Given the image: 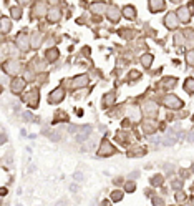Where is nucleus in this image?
<instances>
[{
	"instance_id": "393cba45",
	"label": "nucleus",
	"mask_w": 194,
	"mask_h": 206,
	"mask_svg": "<svg viewBox=\"0 0 194 206\" xmlns=\"http://www.w3.org/2000/svg\"><path fill=\"white\" fill-rule=\"evenodd\" d=\"M153 60H154V57H153L151 53H145V55L141 57V65H143L145 68H149L151 63H153Z\"/></svg>"
},
{
	"instance_id": "473e14b6",
	"label": "nucleus",
	"mask_w": 194,
	"mask_h": 206,
	"mask_svg": "<svg viewBox=\"0 0 194 206\" xmlns=\"http://www.w3.org/2000/svg\"><path fill=\"white\" fill-rule=\"evenodd\" d=\"M143 153H145L143 150H135V151H131V150H129V151H128V156H141Z\"/></svg>"
},
{
	"instance_id": "2eb2a0df",
	"label": "nucleus",
	"mask_w": 194,
	"mask_h": 206,
	"mask_svg": "<svg viewBox=\"0 0 194 206\" xmlns=\"http://www.w3.org/2000/svg\"><path fill=\"white\" fill-rule=\"evenodd\" d=\"M166 9V3L164 0H149V10H151V13H158V12H161V10Z\"/></svg>"
},
{
	"instance_id": "72a5a7b5",
	"label": "nucleus",
	"mask_w": 194,
	"mask_h": 206,
	"mask_svg": "<svg viewBox=\"0 0 194 206\" xmlns=\"http://www.w3.org/2000/svg\"><path fill=\"white\" fill-rule=\"evenodd\" d=\"M60 131H53V135H50V140H51V141H58L60 140Z\"/></svg>"
},
{
	"instance_id": "e433bc0d",
	"label": "nucleus",
	"mask_w": 194,
	"mask_h": 206,
	"mask_svg": "<svg viewBox=\"0 0 194 206\" xmlns=\"http://www.w3.org/2000/svg\"><path fill=\"white\" fill-rule=\"evenodd\" d=\"M73 178H75V180H77V181H83V173H80V171H77V173H75V175H73Z\"/></svg>"
},
{
	"instance_id": "ddd939ff",
	"label": "nucleus",
	"mask_w": 194,
	"mask_h": 206,
	"mask_svg": "<svg viewBox=\"0 0 194 206\" xmlns=\"http://www.w3.org/2000/svg\"><path fill=\"white\" fill-rule=\"evenodd\" d=\"M30 43H32V48L33 50H38L40 47H42V43H43V37H42V33L33 32V33L30 35Z\"/></svg>"
},
{
	"instance_id": "f704fd0d",
	"label": "nucleus",
	"mask_w": 194,
	"mask_h": 206,
	"mask_svg": "<svg viewBox=\"0 0 194 206\" xmlns=\"http://www.w3.org/2000/svg\"><path fill=\"white\" fill-rule=\"evenodd\" d=\"M151 183H153V185H161V183H163V178L161 176H154L153 180H151Z\"/></svg>"
},
{
	"instance_id": "f3484780",
	"label": "nucleus",
	"mask_w": 194,
	"mask_h": 206,
	"mask_svg": "<svg viewBox=\"0 0 194 206\" xmlns=\"http://www.w3.org/2000/svg\"><path fill=\"white\" fill-rule=\"evenodd\" d=\"M47 19H48L50 23H57V22H60V19H61V10H60V9H51V10H48Z\"/></svg>"
},
{
	"instance_id": "a878e982",
	"label": "nucleus",
	"mask_w": 194,
	"mask_h": 206,
	"mask_svg": "<svg viewBox=\"0 0 194 206\" xmlns=\"http://www.w3.org/2000/svg\"><path fill=\"white\" fill-rule=\"evenodd\" d=\"M184 90L189 93V95H193V93H194V78L189 77V78L184 80Z\"/></svg>"
},
{
	"instance_id": "1a4fd4ad",
	"label": "nucleus",
	"mask_w": 194,
	"mask_h": 206,
	"mask_svg": "<svg viewBox=\"0 0 194 206\" xmlns=\"http://www.w3.org/2000/svg\"><path fill=\"white\" fill-rule=\"evenodd\" d=\"M25 81H27L25 78H15V80H12V83H10V91H12L13 95H18V93H22V91H23V88H25Z\"/></svg>"
},
{
	"instance_id": "20e7f679",
	"label": "nucleus",
	"mask_w": 194,
	"mask_h": 206,
	"mask_svg": "<svg viewBox=\"0 0 194 206\" xmlns=\"http://www.w3.org/2000/svg\"><path fill=\"white\" fill-rule=\"evenodd\" d=\"M115 151H116V148L113 146L108 140H103L101 143H100V148H98V156H111V155H115Z\"/></svg>"
},
{
	"instance_id": "c756f323",
	"label": "nucleus",
	"mask_w": 194,
	"mask_h": 206,
	"mask_svg": "<svg viewBox=\"0 0 194 206\" xmlns=\"http://www.w3.org/2000/svg\"><path fill=\"white\" fill-rule=\"evenodd\" d=\"M135 189H136L135 181H126V185H125V191H128V193H133Z\"/></svg>"
},
{
	"instance_id": "0eeeda50",
	"label": "nucleus",
	"mask_w": 194,
	"mask_h": 206,
	"mask_svg": "<svg viewBox=\"0 0 194 206\" xmlns=\"http://www.w3.org/2000/svg\"><path fill=\"white\" fill-rule=\"evenodd\" d=\"M143 113H145L146 117H156L158 115V105H156L153 100H148V101H145V105H143Z\"/></svg>"
},
{
	"instance_id": "7ed1b4c3",
	"label": "nucleus",
	"mask_w": 194,
	"mask_h": 206,
	"mask_svg": "<svg viewBox=\"0 0 194 206\" xmlns=\"http://www.w3.org/2000/svg\"><path fill=\"white\" fill-rule=\"evenodd\" d=\"M20 72V63L17 60H7V62H3V73H7L10 77H15L17 73Z\"/></svg>"
},
{
	"instance_id": "bb28decb",
	"label": "nucleus",
	"mask_w": 194,
	"mask_h": 206,
	"mask_svg": "<svg viewBox=\"0 0 194 206\" xmlns=\"http://www.w3.org/2000/svg\"><path fill=\"white\" fill-rule=\"evenodd\" d=\"M123 199V191H119V189H115L113 193H111V201H115V203H119Z\"/></svg>"
},
{
	"instance_id": "6e6552de",
	"label": "nucleus",
	"mask_w": 194,
	"mask_h": 206,
	"mask_svg": "<svg viewBox=\"0 0 194 206\" xmlns=\"http://www.w3.org/2000/svg\"><path fill=\"white\" fill-rule=\"evenodd\" d=\"M176 15H178V20H179V22H183V23H189L193 13L189 12V9H187L186 5H183V7H179V9L176 10Z\"/></svg>"
},
{
	"instance_id": "9d476101",
	"label": "nucleus",
	"mask_w": 194,
	"mask_h": 206,
	"mask_svg": "<svg viewBox=\"0 0 194 206\" xmlns=\"http://www.w3.org/2000/svg\"><path fill=\"white\" fill-rule=\"evenodd\" d=\"M88 83H90V77H88L86 73L78 75V77H75V78L71 80V87L73 88H83V87H86Z\"/></svg>"
},
{
	"instance_id": "f03ea898",
	"label": "nucleus",
	"mask_w": 194,
	"mask_h": 206,
	"mask_svg": "<svg viewBox=\"0 0 194 206\" xmlns=\"http://www.w3.org/2000/svg\"><path fill=\"white\" fill-rule=\"evenodd\" d=\"M164 105L168 108H171V110H179V108L184 107L183 100L179 98V97H176V95H173V93H169V95L164 97Z\"/></svg>"
},
{
	"instance_id": "ea45409f",
	"label": "nucleus",
	"mask_w": 194,
	"mask_h": 206,
	"mask_svg": "<svg viewBox=\"0 0 194 206\" xmlns=\"http://www.w3.org/2000/svg\"><path fill=\"white\" fill-rule=\"evenodd\" d=\"M7 141V135H5V130H2V143Z\"/></svg>"
},
{
	"instance_id": "c03bdc74",
	"label": "nucleus",
	"mask_w": 194,
	"mask_h": 206,
	"mask_svg": "<svg viewBox=\"0 0 194 206\" xmlns=\"http://www.w3.org/2000/svg\"><path fill=\"white\" fill-rule=\"evenodd\" d=\"M101 206H110V203H108V201H103V203H101Z\"/></svg>"
},
{
	"instance_id": "4c0bfd02",
	"label": "nucleus",
	"mask_w": 194,
	"mask_h": 206,
	"mask_svg": "<svg viewBox=\"0 0 194 206\" xmlns=\"http://www.w3.org/2000/svg\"><path fill=\"white\" fill-rule=\"evenodd\" d=\"M153 205H154V206H161V205H163V201H161V198H154V201H153Z\"/></svg>"
},
{
	"instance_id": "5701e85b",
	"label": "nucleus",
	"mask_w": 194,
	"mask_h": 206,
	"mask_svg": "<svg viewBox=\"0 0 194 206\" xmlns=\"http://www.w3.org/2000/svg\"><path fill=\"white\" fill-rule=\"evenodd\" d=\"M45 57H47L48 62H57L58 57H60V52L57 48H48L47 50V53H45Z\"/></svg>"
},
{
	"instance_id": "39448f33",
	"label": "nucleus",
	"mask_w": 194,
	"mask_h": 206,
	"mask_svg": "<svg viewBox=\"0 0 194 206\" xmlns=\"http://www.w3.org/2000/svg\"><path fill=\"white\" fill-rule=\"evenodd\" d=\"M63 100H65V90L61 88V87L55 88L53 91H50V95H48V103L50 105H58V103H61Z\"/></svg>"
},
{
	"instance_id": "6ab92c4d",
	"label": "nucleus",
	"mask_w": 194,
	"mask_h": 206,
	"mask_svg": "<svg viewBox=\"0 0 194 206\" xmlns=\"http://www.w3.org/2000/svg\"><path fill=\"white\" fill-rule=\"evenodd\" d=\"M121 13H123V17L128 19V20H135L136 19V9L133 7V5H126V7H123Z\"/></svg>"
},
{
	"instance_id": "c85d7f7f",
	"label": "nucleus",
	"mask_w": 194,
	"mask_h": 206,
	"mask_svg": "<svg viewBox=\"0 0 194 206\" xmlns=\"http://www.w3.org/2000/svg\"><path fill=\"white\" fill-rule=\"evenodd\" d=\"M163 85H164L166 88H169V87L173 88V87L176 85V78H174V77H171V78H164V81H163Z\"/></svg>"
},
{
	"instance_id": "aec40b11",
	"label": "nucleus",
	"mask_w": 194,
	"mask_h": 206,
	"mask_svg": "<svg viewBox=\"0 0 194 206\" xmlns=\"http://www.w3.org/2000/svg\"><path fill=\"white\" fill-rule=\"evenodd\" d=\"M90 10L93 12V13H105V10H106V3L105 2H95V3H91L90 5Z\"/></svg>"
},
{
	"instance_id": "7c9ffc66",
	"label": "nucleus",
	"mask_w": 194,
	"mask_h": 206,
	"mask_svg": "<svg viewBox=\"0 0 194 206\" xmlns=\"http://www.w3.org/2000/svg\"><path fill=\"white\" fill-rule=\"evenodd\" d=\"M186 62H187L189 65H194V50H191V52L186 53Z\"/></svg>"
},
{
	"instance_id": "4be33fe9",
	"label": "nucleus",
	"mask_w": 194,
	"mask_h": 206,
	"mask_svg": "<svg viewBox=\"0 0 194 206\" xmlns=\"http://www.w3.org/2000/svg\"><path fill=\"white\" fill-rule=\"evenodd\" d=\"M90 131H91V127L90 125H85V127L80 128V135H77V140L78 141H83V140H86L90 136Z\"/></svg>"
},
{
	"instance_id": "f8f14e48",
	"label": "nucleus",
	"mask_w": 194,
	"mask_h": 206,
	"mask_svg": "<svg viewBox=\"0 0 194 206\" xmlns=\"http://www.w3.org/2000/svg\"><path fill=\"white\" fill-rule=\"evenodd\" d=\"M106 17L111 20V22H115V23H116L118 20L121 19V10L118 9L116 5H110L108 10H106Z\"/></svg>"
},
{
	"instance_id": "cd10ccee",
	"label": "nucleus",
	"mask_w": 194,
	"mask_h": 206,
	"mask_svg": "<svg viewBox=\"0 0 194 206\" xmlns=\"http://www.w3.org/2000/svg\"><path fill=\"white\" fill-rule=\"evenodd\" d=\"M10 13H12V19L13 20H18L22 17V9L20 7H12L10 9Z\"/></svg>"
},
{
	"instance_id": "9b49d317",
	"label": "nucleus",
	"mask_w": 194,
	"mask_h": 206,
	"mask_svg": "<svg viewBox=\"0 0 194 206\" xmlns=\"http://www.w3.org/2000/svg\"><path fill=\"white\" fill-rule=\"evenodd\" d=\"M33 17H43V15H48V9H47V3L45 2H37L33 5Z\"/></svg>"
},
{
	"instance_id": "4468645a",
	"label": "nucleus",
	"mask_w": 194,
	"mask_h": 206,
	"mask_svg": "<svg viewBox=\"0 0 194 206\" xmlns=\"http://www.w3.org/2000/svg\"><path fill=\"white\" fill-rule=\"evenodd\" d=\"M115 101H116V93L115 91H108L105 93V97L101 100V103H103V108H110L115 105Z\"/></svg>"
},
{
	"instance_id": "c9c22d12",
	"label": "nucleus",
	"mask_w": 194,
	"mask_h": 206,
	"mask_svg": "<svg viewBox=\"0 0 194 206\" xmlns=\"http://www.w3.org/2000/svg\"><path fill=\"white\" fill-rule=\"evenodd\" d=\"M139 77H141V73H139V72H135V70L128 75V78H139Z\"/></svg>"
},
{
	"instance_id": "f257e3e1",
	"label": "nucleus",
	"mask_w": 194,
	"mask_h": 206,
	"mask_svg": "<svg viewBox=\"0 0 194 206\" xmlns=\"http://www.w3.org/2000/svg\"><path fill=\"white\" fill-rule=\"evenodd\" d=\"M17 47H18L22 52H28L32 48V43H30V35L28 33H25V32H20L18 35H17Z\"/></svg>"
},
{
	"instance_id": "dca6fc26",
	"label": "nucleus",
	"mask_w": 194,
	"mask_h": 206,
	"mask_svg": "<svg viewBox=\"0 0 194 206\" xmlns=\"http://www.w3.org/2000/svg\"><path fill=\"white\" fill-rule=\"evenodd\" d=\"M141 113H143V110H141L139 107H136V105H133L131 108H128V117L131 118L133 121L141 120Z\"/></svg>"
},
{
	"instance_id": "37998d69",
	"label": "nucleus",
	"mask_w": 194,
	"mask_h": 206,
	"mask_svg": "<svg viewBox=\"0 0 194 206\" xmlns=\"http://www.w3.org/2000/svg\"><path fill=\"white\" fill-rule=\"evenodd\" d=\"M70 189H71V191H77L78 186H77V185H71V186H70Z\"/></svg>"
},
{
	"instance_id": "a19ab883",
	"label": "nucleus",
	"mask_w": 194,
	"mask_h": 206,
	"mask_svg": "<svg viewBox=\"0 0 194 206\" xmlns=\"http://www.w3.org/2000/svg\"><path fill=\"white\" fill-rule=\"evenodd\" d=\"M173 185H174V188H176V189H179V188H181V185H183V183H181V181H174V183H173Z\"/></svg>"
},
{
	"instance_id": "b1692460",
	"label": "nucleus",
	"mask_w": 194,
	"mask_h": 206,
	"mask_svg": "<svg viewBox=\"0 0 194 206\" xmlns=\"http://www.w3.org/2000/svg\"><path fill=\"white\" fill-rule=\"evenodd\" d=\"M143 130L148 135H153V133H156V123L154 121H145L143 123Z\"/></svg>"
},
{
	"instance_id": "423d86ee",
	"label": "nucleus",
	"mask_w": 194,
	"mask_h": 206,
	"mask_svg": "<svg viewBox=\"0 0 194 206\" xmlns=\"http://www.w3.org/2000/svg\"><path fill=\"white\" fill-rule=\"evenodd\" d=\"M178 25H179V20H178V15H176V12H169V13H166L164 17V27L168 30H176L178 28Z\"/></svg>"
},
{
	"instance_id": "412c9836",
	"label": "nucleus",
	"mask_w": 194,
	"mask_h": 206,
	"mask_svg": "<svg viewBox=\"0 0 194 206\" xmlns=\"http://www.w3.org/2000/svg\"><path fill=\"white\" fill-rule=\"evenodd\" d=\"M0 25H2V33L5 35V33H9L10 30H12V19H9V17H2L0 19Z\"/></svg>"
},
{
	"instance_id": "79ce46f5",
	"label": "nucleus",
	"mask_w": 194,
	"mask_h": 206,
	"mask_svg": "<svg viewBox=\"0 0 194 206\" xmlns=\"http://www.w3.org/2000/svg\"><path fill=\"white\" fill-rule=\"evenodd\" d=\"M187 140H189V141H194V131H191V135L187 136Z\"/></svg>"
},
{
	"instance_id": "58836bf2",
	"label": "nucleus",
	"mask_w": 194,
	"mask_h": 206,
	"mask_svg": "<svg viewBox=\"0 0 194 206\" xmlns=\"http://www.w3.org/2000/svg\"><path fill=\"white\" fill-rule=\"evenodd\" d=\"M55 206H67V201H65V199H60V201L55 203Z\"/></svg>"
},
{
	"instance_id": "a211bd4d",
	"label": "nucleus",
	"mask_w": 194,
	"mask_h": 206,
	"mask_svg": "<svg viewBox=\"0 0 194 206\" xmlns=\"http://www.w3.org/2000/svg\"><path fill=\"white\" fill-rule=\"evenodd\" d=\"M23 100H27V103H28L30 107L35 108V105L40 101V93L37 91V90H32V91H30V95L27 97V98H23Z\"/></svg>"
},
{
	"instance_id": "2f4dec72",
	"label": "nucleus",
	"mask_w": 194,
	"mask_h": 206,
	"mask_svg": "<svg viewBox=\"0 0 194 206\" xmlns=\"http://www.w3.org/2000/svg\"><path fill=\"white\" fill-rule=\"evenodd\" d=\"M176 199H178L179 203H184V201H186V195L183 193V191H179V189H178V191H176Z\"/></svg>"
}]
</instances>
